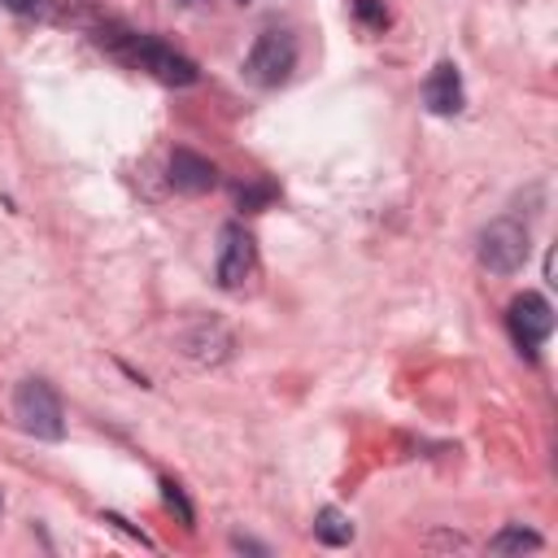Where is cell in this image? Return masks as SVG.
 Instances as JSON below:
<instances>
[{
	"mask_svg": "<svg viewBox=\"0 0 558 558\" xmlns=\"http://www.w3.org/2000/svg\"><path fill=\"white\" fill-rule=\"evenodd\" d=\"M100 44H109V52L118 57V61H126V65H135V70H148L157 83H166V87H192L196 78H201V70H196V61L192 57H183V52H174L170 44H161V39H153V35H140V31H100Z\"/></svg>",
	"mask_w": 558,
	"mask_h": 558,
	"instance_id": "obj_1",
	"label": "cell"
},
{
	"mask_svg": "<svg viewBox=\"0 0 558 558\" xmlns=\"http://www.w3.org/2000/svg\"><path fill=\"white\" fill-rule=\"evenodd\" d=\"M13 414H17L22 432H31L35 440H61L65 436V410H61V397L48 379H22L13 392Z\"/></svg>",
	"mask_w": 558,
	"mask_h": 558,
	"instance_id": "obj_2",
	"label": "cell"
},
{
	"mask_svg": "<svg viewBox=\"0 0 558 558\" xmlns=\"http://www.w3.org/2000/svg\"><path fill=\"white\" fill-rule=\"evenodd\" d=\"M296 70V39L288 31H262L244 57V78L253 87H279Z\"/></svg>",
	"mask_w": 558,
	"mask_h": 558,
	"instance_id": "obj_3",
	"label": "cell"
},
{
	"mask_svg": "<svg viewBox=\"0 0 558 558\" xmlns=\"http://www.w3.org/2000/svg\"><path fill=\"white\" fill-rule=\"evenodd\" d=\"M527 227L514 222V218H493L484 231H480V266L493 270V275H519L523 262H527Z\"/></svg>",
	"mask_w": 558,
	"mask_h": 558,
	"instance_id": "obj_4",
	"label": "cell"
},
{
	"mask_svg": "<svg viewBox=\"0 0 558 558\" xmlns=\"http://www.w3.org/2000/svg\"><path fill=\"white\" fill-rule=\"evenodd\" d=\"M218 288L222 292H240L253 275H257V244L240 222H227L218 235V262H214Z\"/></svg>",
	"mask_w": 558,
	"mask_h": 558,
	"instance_id": "obj_5",
	"label": "cell"
},
{
	"mask_svg": "<svg viewBox=\"0 0 558 558\" xmlns=\"http://www.w3.org/2000/svg\"><path fill=\"white\" fill-rule=\"evenodd\" d=\"M506 327H510L514 344H519L527 357H536V349H541V344L549 340V331H554V305H549L541 292H523V296L510 301Z\"/></svg>",
	"mask_w": 558,
	"mask_h": 558,
	"instance_id": "obj_6",
	"label": "cell"
},
{
	"mask_svg": "<svg viewBox=\"0 0 558 558\" xmlns=\"http://www.w3.org/2000/svg\"><path fill=\"white\" fill-rule=\"evenodd\" d=\"M179 344H183V353H187L192 362H201V366H218V362H227L231 349H235V340H231V331H227L222 323H192Z\"/></svg>",
	"mask_w": 558,
	"mask_h": 558,
	"instance_id": "obj_7",
	"label": "cell"
},
{
	"mask_svg": "<svg viewBox=\"0 0 558 558\" xmlns=\"http://www.w3.org/2000/svg\"><path fill=\"white\" fill-rule=\"evenodd\" d=\"M462 74H458V65L453 61H440L432 74H427V83H423V105L436 113V118H453L458 109H462Z\"/></svg>",
	"mask_w": 558,
	"mask_h": 558,
	"instance_id": "obj_8",
	"label": "cell"
},
{
	"mask_svg": "<svg viewBox=\"0 0 558 558\" xmlns=\"http://www.w3.org/2000/svg\"><path fill=\"white\" fill-rule=\"evenodd\" d=\"M170 183H174V192L201 196V192H209L218 183V166L209 157L192 153V148H174L170 153Z\"/></svg>",
	"mask_w": 558,
	"mask_h": 558,
	"instance_id": "obj_9",
	"label": "cell"
},
{
	"mask_svg": "<svg viewBox=\"0 0 558 558\" xmlns=\"http://www.w3.org/2000/svg\"><path fill=\"white\" fill-rule=\"evenodd\" d=\"M314 536H318L323 545L340 549V545L353 541V519H349L344 510H336V506H323V510L314 514Z\"/></svg>",
	"mask_w": 558,
	"mask_h": 558,
	"instance_id": "obj_10",
	"label": "cell"
},
{
	"mask_svg": "<svg viewBox=\"0 0 558 558\" xmlns=\"http://www.w3.org/2000/svg\"><path fill=\"white\" fill-rule=\"evenodd\" d=\"M527 549H541V536L523 523H510L488 541V554H527Z\"/></svg>",
	"mask_w": 558,
	"mask_h": 558,
	"instance_id": "obj_11",
	"label": "cell"
},
{
	"mask_svg": "<svg viewBox=\"0 0 558 558\" xmlns=\"http://www.w3.org/2000/svg\"><path fill=\"white\" fill-rule=\"evenodd\" d=\"M235 201H240V209H262L275 201V183H240Z\"/></svg>",
	"mask_w": 558,
	"mask_h": 558,
	"instance_id": "obj_12",
	"label": "cell"
},
{
	"mask_svg": "<svg viewBox=\"0 0 558 558\" xmlns=\"http://www.w3.org/2000/svg\"><path fill=\"white\" fill-rule=\"evenodd\" d=\"M353 13H357V22L371 26V31H384V26H388V9H384V0H353Z\"/></svg>",
	"mask_w": 558,
	"mask_h": 558,
	"instance_id": "obj_13",
	"label": "cell"
},
{
	"mask_svg": "<svg viewBox=\"0 0 558 558\" xmlns=\"http://www.w3.org/2000/svg\"><path fill=\"white\" fill-rule=\"evenodd\" d=\"M161 497H166V506H170V510H179V519H183V523L192 527V519H196V510H192V501L183 497V488H179L174 480H161Z\"/></svg>",
	"mask_w": 558,
	"mask_h": 558,
	"instance_id": "obj_14",
	"label": "cell"
},
{
	"mask_svg": "<svg viewBox=\"0 0 558 558\" xmlns=\"http://www.w3.org/2000/svg\"><path fill=\"white\" fill-rule=\"evenodd\" d=\"M4 9H13V13H39L44 9V0H0Z\"/></svg>",
	"mask_w": 558,
	"mask_h": 558,
	"instance_id": "obj_15",
	"label": "cell"
},
{
	"mask_svg": "<svg viewBox=\"0 0 558 558\" xmlns=\"http://www.w3.org/2000/svg\"><path fill=\"white\" fill-rule=\"evenodd\" d=\"M240 4H248V0H240Z\"/></svg>",
	"mask_w": 558,
	"mask_h": 558,
	"instance_id": "obj_16",
	"label": "cell"
}]
</instances>
